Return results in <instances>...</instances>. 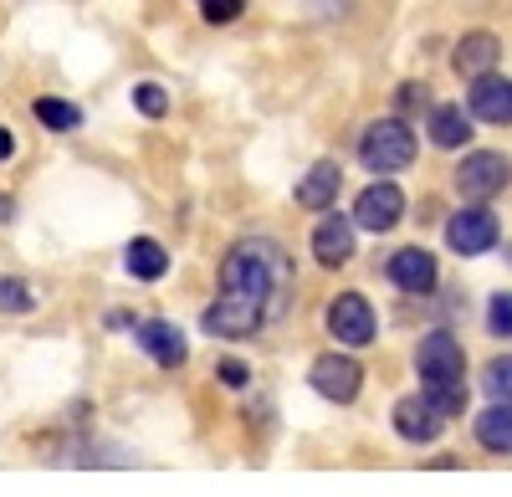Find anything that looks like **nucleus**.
I'll return each instance as SVG.
<instances>
[{
    "label": "nucleus",
    "instance_id": "nucleus-1",
    "mask_svg": "<svg viewBox=\"0 0 512 497\" xmlns=\"http://www.w3.org/2000/svg\"><path fill=\"white\" fill-rule=\"evenodd\" d=\"M287 282H292V267L272 236H241L221 262V293H241L267 308H272V298L287 293Z\"/></svg>",
    "mask_w": 512,
    "mask_h": 497
},
{
    "label": "nucleus",
    "instance_id": "nucleus-2",
    "mask_svg": "<svg viewBox=\"0 0 512 497\" xmlns=\"http://www.w3.org/2000/svg\"><path fill=\"white\" fill-rule=\"evenodd\" d=\"M359 159H364V170L369 175H400L415 164V129L405 118H374L364 139H359Z\"/></svg>",
    "mask_w": 512,
    "mask_h": 497
},
{
    "label": "nucleus",
    "instance_id": "nucleus-3",
    "mask_svg": "<svg viewBox=\"0 0 512 497\" xmlns=\"http://www.w3.org/2000/svg\"><path fill=\"white\" fill-rule=\"evenodd\" d=\"M507 180H512V159L502 149H472L456 164V195L472 205H487L492 195H502Z\"/></svg>",
    "mask_w": 512,
    "mask_h": 497
},
{
    "label": "nucleus",
    "instance_id": "nucleus-4",
    "mask_svg": "<svg viewBox=\"0 0 512 497\" xmlns=\"http://www.w3.org/2000/svg\"><path fill=\"white\" fill-rule=\"evenodd\" d=\"M415 375L420 385H456L466 380V349L451 328H436V334H425L420 349H415Z\"/></svg>",
    "mask_w": 512,
    "mask_h": 497
},
{
    "label": "nucleus",
    "instance_id": "nucleus-5",
    "mask_svg": "<svg viewBox=\"0 0 512 497\" xmlns=\"http://www.w3.org/2000/svg\"><path fill=\"white\" fill-rule=\"evenodd\" d=\"M262 323H267V303L241 298V293H221L216 303L200 313V328L210 339H251Z\"/></svg>",
    "mask_w": 512,
    "mask_h": 497
},
{
    "label": "nucleus",
    "instance_id": "nucleus-6",
    "mask_svg": "<svg viewBox=\"0 0 512 497\" xmlns=\"http://www.w3.org/2000/svg\"><path fill=\"white\" fill-rule=\"evenodd\" d=\"M502 241V226L487 205H461V211L446 221V246L456 257H487L492 246Z\"/></svg>",
    "mask_w": 512,
    "mask_h": 497
},
{
    "label": "nucleus",
    "instance_id": "nucleus-7",
    "mask_svg": "<svg viewBox=\"0 0 512 497\" xmlns=\"http://www.w3.org/2000/svg\"><path fill=\"white\" fill-rule=\"evenodd\" d=\"M323 323H328V334L344 344V349H364V344H374V303L364 298V293H338L333 303H328V313H323Z\"/></svg>",
    "mask_w": 512,
    "mask_h": 497
},
{
    "label": "nucleus",
    "instance_id": "nucleus-8",
    "mask_svg": "<svg viewBox=\"0 0 512 497\" xmlns=\"http://www.w3.org/2000/svg\"><path fill=\"white\" fill-rule=\"evenodd\" d=\"M308 385H313L323 400H333V405H354L359 390H364V369H359V359H349V354H318L313 369H308Z\"/></svg>",
    "mask_w": 512,
    "mask_h": 497
},
{
    "label": "nucleus",
    "instance_id": "nucleus-9",
    "mask_svg": "<svg viewBox=\"0 0 512 497\" xmlns=\"http://www.w3.org/2000/svg\"><path fill=\"white\" fill-rule=\"evenodd\" d=\"M400 216H405V190L395 185V180H374V185H364L359 190V200H354V226L359 231H395L400 226Z\"/></svg>",
    "mask_w": 512,
    "mask_h": 497
},
{
    "label": "nucleus",
    "instance_id": "nucleus-10",
    "mask_svg": "<svg viewBox=\"0 0 512 497\" xmlns=\"http://www.w3.org/2000/svg\"><path fill=\"white\" fill-rule=\"evenodd\" d=\"M390 426H395V436L410 441V446H436L441 431H446V416H441V410L425 400V395H400L395 410H390Z\"/></svg>",
    "mask_w": 512,
    "mask_h": 497
},
{
    "label": "nucleus",
    "instance_id": "nucleus-11",
    "mask_svg": "<svg viewBox=\"0 0 512 497\" xmlns=\"http://www.w3.org/2000/svg\"><path fill=\"white\" fill-rule=\"evenodd\" d=\"M354 246H359V226L354 216H338V211H323V221L313 226V262L338 272L354 262Z\"/></svg>",
    "mask_w": 512,
    "mask_h": 497
},
{
    "label": "nucleus",
    "instance_id": "nucleus-12",
    "mask_svg": "<svg viewBox=\"0 0 512 497\" xmlns=\"http://www.w3.org/2000/svg\"><path fill=\"white\" fill-rule=\"evenodd\" d=\"M384 277H390L400 293L425 298V293H436V282H441V262L425 252V246H400V252L384 262Z\"/></svg>",
    "mask_w": 512,
    "mask_h": 497
},
{
    "label": "nucleus",
    "instance_id": "nucleus-13",
    "mask_svg": "<svg viewBox=\"0 0 512 497\" xmlns=\"http://www.w3.org/2000/svg\"><path fill=\"white\" fill-rule=\"evenodd\" d=\"M134 339H139V349L154 359V364H164V369H180L185 359H190V344H185V334L169 318H149V323H139L134 328Z\"/></svg>",
    "mask_w": 512,
    "mask_h": 497
},
{
    "label": "nucleus",
    "instance_id": "nucleus-14",
    "mask_svg": "<svg viewBox=\"0 0 512 497\" xmlns=\"http://www.w3.org/2000/svg\"><path fill=\"white\" fill-rule=\"evenodd\" d=\"M466 113L482 123H512V77L487 72L472 82V98H466Z\"/></svg>",
    "mask_w": 512,
    "mask_h": 497
},
{
    "label": "nucleus",
    "instance_id": "nucleus-15",
    "mask_svg": "<svg viewBox=\"0 0 512 497\" xmlns=\"http://www.w3.org/2000/svg\"><path fill=\"white\" fill-rule=\"evenodd\" d=\"M497 62H502V41L492 31H466L456 41V52H451V67L461 77H472V82L487 77V72H497Z\"/></svg>",
    "mask_w": 512,
    "mask_h": 497
},
{
    "label": "nucleus",
    "instance_id": "nucleus-16",
    "mask_svg": "<svg viewBox=\"0 0 512 497\" xmlns=\"http://www.w3.org/2000/svg\"><path fill=\"white\" fill-rule=\"evenodd\" d=\"M338 190H344V170H338V159H318L313 170L297 180V205H303V211H333Z\"/></svg>",
    "mask_w": 512,
    "mask_h": 497
},
{
    "label": "nucleus",
    "instance_id": "nucleus-17",
    "mask_svg": "<svg viewBox=\"0 0 512 497\" xmlns=\"http://www.w3.org/2000/svg\"><path fill=\"white\" fill-rule=\"evenodd\" d=\"M425 134H431L436 149H466L472 144V113H461L451 103H436L431 118H425Z\"/></svg>",
    "mask_w": 512,
    "mask_h": 497
},
{
    "label": "nucleus",
    "instance_id": "nucleus-18",
    "mask_svg": "<svg viewBox=\"0 0 512 497\" xmlns=\"http://www.w3.org/2000/svg\"><path fill=\"white\" fill-rule=\"evenodd\" d=\"M477 446L482 451H492V457H512V405H502V400H492L482 416H477Z\"/></svg>",
    "mask_w": 512,
    "mask_h": 497
},
{
    "label": "nucleus",
    "instance_id": "nucleus-19",
    "mask_svg": "<svg viewBox=\"0 0 512 497\" xmlns=\"http://www.w3.org/2000/svg\"><path fill=\"white\" fill-rule=\"evenodd\" d=\"M123 267H128V277H139V282H159L169 272V252L154 236H134L123 246Z\"/></svg>",
    "mask_w": 512,
    "mask_h": 497
},
{
    "label": "nucleus",
    "instance_id": "nucleus-20",
    "mask_svg": "<svg viewBox=\"0 0 512 497\" xmlns=\"http://www.w3.org/2000/svg\"><path fill=\"white\" fill-rule=\"evenodd\" d=\"M31 113H36L41 129H57V134L82 129V108H77V103H67V98H36V103H31Z\"/></svg>",
    "mask_w": 512,
    "mask_h": 497
},
{
    "label": "nucleus",
    "instance_id": "nucleus-21",
    "mask_svg": "<svg viewBox=\"0 0 512 497\" xmlns=\"http://www.w3.org/2000/svg\"><path fill=\"white\" fill-rule=\"evenodd\" d=\"M420 395L431 400L446 421H456L461 410H466V400H472V395H466V380H456V385H420Z\"/></svg>",
    "mask_w": 512,
    "mask_h": 497
},
{
    "label": "nucleus",
    "instance_id": "nucleus-22",
    "mask_svg": "<svg viewBox=\"0 0 512 497\" xmlns=\"http://www.w3.org/2000/svg\"><path fill=\"white\" fill-rule=\"evenodd\" d=\"M482 390H487V400L512 405V354H502V359H492V364L482 369Z\"/></svg>",
    "mask_w": 512,
    "mask_h": 497
},
{
    "label": "nucleus",
    "instance_id": "nucleus-23",
    "mask_svg": "<svg viewBox=\"0 0 512 497\" xmlns=\"http://www.w3.org/2000/svg\"><path fill=\"white\" fill-rule=\"evenodd\" d=\"M487 334L492 339H512V293H492L487 298Z\"/></svg>",
    "mask_w": 512,
    "mask_h": 497
},
{
    "label": "nucleus",
    "instance_id": "nucleus-24",
    "mask_svg": "<svg viewBox=\"0 0 512 497\" xmlns=\"http://www.w3.org/2000/svg\"><path fill=\"white\" fill-rule=\"evenodd\" d=\"M36 298L21 277H0V313H31Z\"/></svg>",
    "mask_w": 512,
    "mask_h": 497
},
{
    "label": "nucleus",
    "instance_id": "nucleus-25",
    "mask_svg": "<svg viewBox=\"0 0 512 497\" xmlns=\"http://www.w3.org/2000/svg\"><path fill=\"white\" fill-rule=\"evenodd\" d=\"M134 108L144 118H164L169 113V93L159 88V82H139V88H134Z\"/></svg>",
    "mask_w": 512,
    "mask_h": 497
},
{
    "label": "nucleus",
    "instance_id": "nucleus-26",
    "mask_svg": "<svg viewBox=\"0 0 512 497\" xmlns=\"http://www.w3.org/2000/svg\"><path fill=\"white\" fill-rule=\"evenodd\" d=\"M395 108H400V113H415V108H431V88H425V82H405V88L395 93Z\"/></svg>",
    "mask_w": 512,
    "mask_h": 497
},
{
    "label": "nucleus",
    "instance_id": "nucleus-27",
    "mask_svg": "<svg viewBox=\"0 0 512 497\" xmlns=\"http://www.w3.org/2000/svg\"><path fill=\"white\" fill-rule=\"evenodd\" d=\"M216 380H221L226 390H246V385H251V369H246L241 359H221V364H216Z\"/></svg>",
    "mask_w": 512,
    "mask_h": 497
},
{
    "label": "nucleus",
    "instance_id": "nucleus-28",
    "mask_svg": "<svg viewBox=\"0 0 512 497\" xmlns=\"http://www.w3.org/2000/svg\"><path fill=\"white\" fill-rule=\"evenodd\" d=\"M200 16L216 21V26H226V21L241 16V0H200Z\"/></svg>",
    "mask_w": 512,
    "mask_h": 497
},
{
    "label": "nucleus",
    "instance_id": "nucleus-29",
    "mask_svg": "<svg viewBox=\"0 0 512 497\" xmlns=\"http://www.w3.org/2000/svg\"><path fill=\"white\" fill-rule=\"evenodd\" d=\"M6 159H16V134L0 123V164H6Z\"/></svg>",
    "mask_w": 512,
    "mask_h": 497
},
{
    "label": "nucleus",
    "instance_id": "nucleus-30",
    "mask_svg": "<svg viewBox=\"0 0 512 497\" xmlns=\"http://www.w3.org/2000/svg\"><path fill=\"white\" fill-rule=\"evenodd\" d=\"M6 221H16V200L0 190V226H6Z\"/></svg>",
    "mask_w": 512,
    "mask_h": 497
},
{
    "label": "nucleus",
    "instance_id": "nucleus-31",
    "mask_svg": "<svg viewBox=\"0 0 512 497\" xmlns=\"http://www.w3.org/2000/svg\"><path fill=\"white\" fill-rule=\"evenodd\" d=\"M502 252H507V262H512V246H502Z\"/></svg>",
    "mask_w": 512,
    "mask_h": 497
}]
</instances>
